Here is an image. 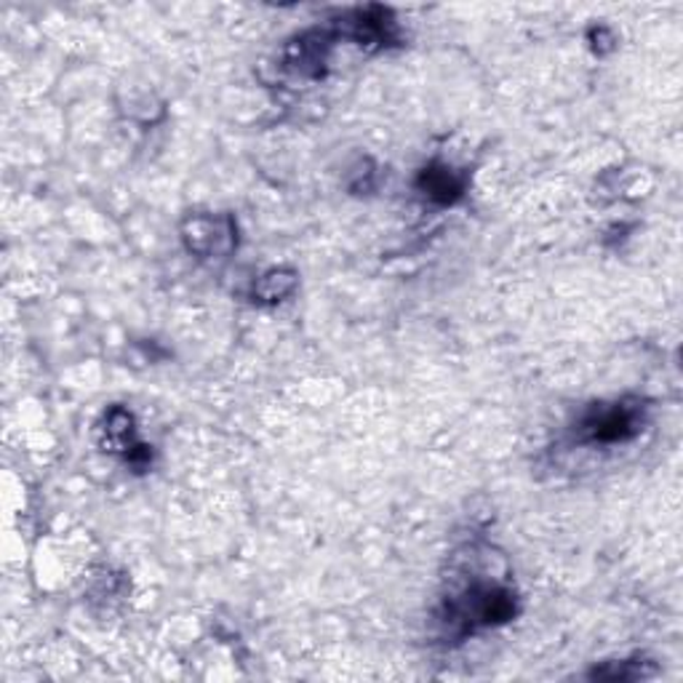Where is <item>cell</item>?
<instances>
[{"label":"cell","mask_w":683,"mask_h":683,"mask_svg":"<svg viewBox=\"0 0 683 683\" xmlns=\"http://www.w3.org/2000/svg\"><path fill=\"white\" fill-rule=\"evenodd\" d=\"M582 438L590 443H622L639 433V409L614 403L595 406L580 424Z\"/></svg>","instance_id":"cell-1"},{"label":"cell","mask_w":683,"mask_h":683,"mask_svg":"<svg viewBox=\"0 0 683 683\" xmlns=\"http://www.w3.org/2000/svg\"><path fill=\"white\" fill-rule=\"evenodd\" d=\"M420 188L428 192L430 198H435V201L451 203L462 195L465 179L456 177L449 165H430V169L422 171Z\"/></svg>","instance_id":"cell-2"}]
</instances>
